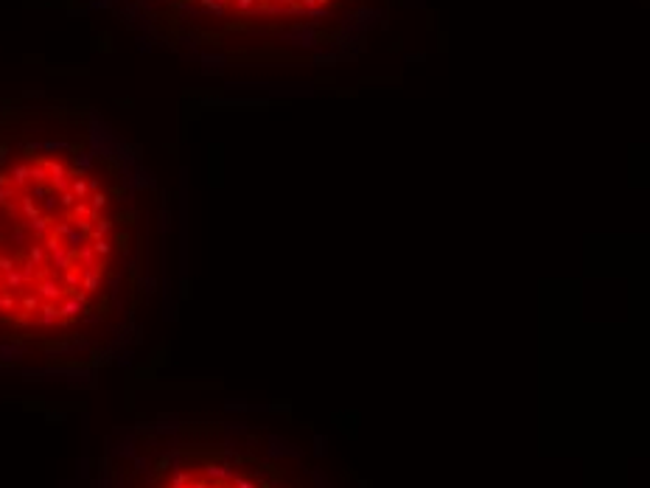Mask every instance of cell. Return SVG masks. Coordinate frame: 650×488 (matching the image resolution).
<instances>
[{
  "mask_svg": "<svg viewBox=\"0 0 650 488\" xmlns=\"http://www.w3.org/2000/svg\"><path fill=\"white\" fill-rule=\"evenodd\" d=\"M109 199L90 174L34 157L0 166V320L54 328L82 317L115 255Z\"/></svg>",
  "mask_w": 650,
  "mask_h": 488,
  "instance_id": "1",
  "label": "cell"
}]
</instances>
